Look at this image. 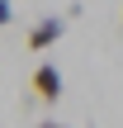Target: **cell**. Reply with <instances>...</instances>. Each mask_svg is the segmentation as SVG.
I'll return each mask as SVG.
<instances>
[{
  "mask_svg": "<svg viewBox=\"0 0 123 128\" xmlns=\"http://www.w3.org/2000/svg\"><path fill=\"white\" fill-rule=\"evenodd\" d=\"M66 24H71L66 14H43V19L28 28V48H33V52H47V48H57V43H62V33H66Z\"/></svg>",
  "mask_w": 123,
  "mask_h": 128,
  "instance_id": "obj_1",
  "label": "cell"
},
{
  "mask_svg": "<svg viewBox=\"0 0 123 128\" xmlns=\"http://www.w3.org/2000/svg\"><path fill=\"white\" fill-rule=\"evenodd\" d=\"M28 86H33V95H38L43 104H57V100H62V86H66V81H62L57 62H38V66H33V81H28Z\"/></svg>",
  "mask_w": 123,
  "mask_h": 128,
  "instance_id": "obj_2",
  "label": "cell"
},
{
  "mask_svg": "<svg viewBox=\"0 0 123 128\" xmlns=\"http://www.w3.org/2000/svg\"><path fill=\"white\" fill-rule=\"evenodd\" d=\"M33 128H66V124H52V119H47V124H33Z\"/></svg>",
  "mask_w": 123,
  "mask_h": 128,
  "instance_id": "obj_3",
  "label": "cell"
}]
</instances>
